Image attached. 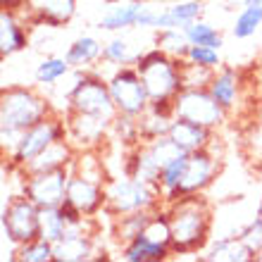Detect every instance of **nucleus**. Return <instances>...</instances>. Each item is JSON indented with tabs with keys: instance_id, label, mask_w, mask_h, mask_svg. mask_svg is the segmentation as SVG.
<instances>
[{
	"instance_id": "obj_1",
	"label": "nucleus",
	"mask_w": 262,
	"mask_h": 262,
	"mask_svg": "<svg viewBox=\"0 0 262 262\" xmlns=\"http://www.w3.org/2000/svg\"><path fill=\"white\" fill-rule=\"evenodd\" d=\"M169 224H172V253L174 255H195L207 248L212 238V205L205 193H191L167 203Z\"/></svg>"
},
{
	"instance_id": "obj_2",
	"label": "nucleus",
	"mask_w": 262,
	"mask_h": 262,
	"mask_svg": "<svg viewBox=\"0 0 262 262\" xmlns=\"http://www.w3.org/2000/svg\"><path fill=\"white\" fill-rule=\"evenodd\" d=\"M53 112V103L31 86H7L0 93V126L27 131Z\"/></svg>"
},
{
	"instance_id": "obj_3",
	"label": "nucleus",
	"mask_w": 262,
	"mask_h": 262,
	"mask_svg": "<svg viewBox=\"0 0 262 262\" xmlns=\"http://www.w3.org/2000/svg\"><path fill=\"white\" fill-rule=\"evenodd\" d=\"M162 203V188L138 181L129 174H119L105 181V212L110 217L136 210H155Z\"/></svg>"
},
{
	"instance_id": "obj_4",
	"label": "nucleus",
	"mask_w": 262,
	"mask_h": 262,
	"mask_svg": "<svg viewBox=\"0 0 262 262\" xmlns=\"http://www.w3.org/2000/svg\"><path fill=\"white\" fill-rule=\"evenodd\" d=\"M181 64L184 60L169 57L160 48L145 50L136 60V69L145 83V91L150 100H162V98H172L184 89V79H181Z\"/></svg>"
},
{
	"instance_id": "obj_5",
	"label": "nucleus",
	"mask_w": 262,
	"mask_h": 262,
	"mask_svg": "<svg viewBox=\"0 0 262 262\" xmlns=\"http://www.w3.org/2000/svg\"><path fill=\"white\" fill-rule=\"evenodd\" d=\"M0 227L5 241H10L14 248L41 238V207L24 193L12 195L3 203Z\"/></svg>"
},
{
	"instance_id": "obj_6",
	"label": "nucleus",
	"mask_w": 262,
	"mask_h": 262,
	"mask_svg": "<svg viewBox=\"0 0 262 262\" xmlns=\"http://www.w3.org/2000/svg\"><path fill=\"white\" fill-rule=\"evenodd\" d=\"M69 110L86 112V115H96V117L115 122L119 112L112 100L107 76L100 74V69H86L81 79L74 83V89L69 93Z\"/></svg>"
},
{
	"instance_id": "obj_7",
	"label": "nucleus",
	"mask_w": 262,
	"mask_h": 262,
	"mask_svg": "<svg viewBox=\"0 0 262 262\" xmlns=\"http://www.w3.org/2000/svg\"><path fill=\"white\" fill-rule=\"evenodd\" d=\"M174 117L217 131L227 124L229 112L214 100L210 89H181L174 96Z\"/></svg>"
},
{
	"instance_id": "obj_8",
	"label": "nucleus",
	"mask_w": 262,
	"mask_h": 262,
	"mask_svg": "<svg viewBox=\"0 0 262 262\" xmlns=\"http://www.w3.org/2000/svg\"><path fill=\"white\" fill-rule=\"evenodd\" d=\"M107 86H110L112 100L117 105L119 115L141 117L150 107V96L145 91V83L141 79V74H138L136 64L115 67L112 74L107 76Z\"/></svg>"
},
{
	"instance_id": "obj_9",
	"label": "nucleus",
	"mask_w": 262,
	"mask_h": 262,
	"mask_svg": "<svg viewBox=\"0 0 262 262\" xmlns=\"http://www.w3.org/2000/svg\"><path fill=\"white\" fill-rule=\"evenodd\" d=\"M60 138H67V122H64V115H57L53 112L50 117H46L38 124L29 126L24 134H21V141L17 145V150L7 158V162L14 167H27L34 158H38L48 145H53Z\"/></svg>"
},
{
	"instance_id": "obj_10",
	"label": "nucleus",
	"mask_w": 262,
	"mask_h": 262,
	"mask_svg": "<svg viewBox=\"0 0 262 262\" xmlns=\"http://www.w3.org/2000/svg\"><path fill=\"white\" fill-rule=\"evenodd\" d=\"M222 169V152H214L212 148H203V150L188 152L186 167L181 174L179 188H177V198L191 193H205L207 188L214 184Z\"/></svg>"
},
{
	"instance_id": "obj_11",
	"label": "nucleus",
	"mask_w": 262,
	"mask_h": 262,
	"mask_svg": "<svg viewBox=\"0 0 262 262\" xmlns=\"http://www.w3.org/2000/svg\"><path fill=\"white\" fill-rule=\"evenodd\" d=\"M72 177L69 167H57L48 172L27 174L21 193L29 195L38 207H60L67 195V181Z\"/></svg>"
},
{
	"instance_id": "obj_12",
	"label": "nucleus",
	"mask_w": 262,
	"mask_h": 262,
	"mask_svg": "<svg viewBox=\"0 0 262 262\" xmlns=\"http://www.w3.org/2000/svg\"><path fill=\"white\" fill-rule=\"evenodd\" d=\"M64 122H67V138L76 150H98L105 141H110L112 122L96 115H86V112L67 110L64 112Z\"/></svg>"
},
{
	"instance_id": "obj_13",
	"label": "nucleus",
	"mask_w": 262,
	"mask_h": 262,
	"mask_svg": "<svg viewBox=\"0 0 262 262\" xmlns=\"http://www.w3.org/2000/svg\"><path fill=\"white\" fill-rule=\"evenodd\" d=\"M64 200L72 203L83 217H96L105 210V181L72 172V177L67 181Z\"/></svg>"
},
{
	"instance_id": "obj_14",
	"label": "nucleus",
	"mask_w": 262,
	"mask_h": 262,
	"mask_svg": "<svg viewBox=\"0 0 262 262\" xmlns=\"http://www.w3.org/2000/svg\"><path fill=\"white\" fill-rule=\"evenodd\" d=\"M79 0H27V24L29 29L46 27L60 29L74 19Z\"/></svg>"
},
{
	"instance_id": "obj_15",
	"label": "nucleus",
	"mask_w": 262,
	"mask_h": 262,
	"mask_svg": "<svg viewBox=\"0 0 262 262\" xmlns=\"http://www.w3.org/2000/svg\"><path fill=\"white\" fill-rule=\"evenodd\" d=\"M243 91H246V81H243V72L229 64H222L214 72L212 81H210V93L214 100L229 112V117L241 110L243 103Z\"/></svg>"
},
{
	"instance_id": "obj_16",
	"label": "nucleus",
	"mask_w": 262,
	"mask_h": 262,
	"mask_svg": "<svg viewBox=\"0 0 262 262\" xmlns=\"http://www.w3.org/2000/svg\"><path fill=\"white\" fill-rule=\"evenodd\" d=\"M27 46H29V27L27 21L21 19L19 10L3 7L0 10V57L7 60L14 53H21Z\"/></svg>"
},
{
	"instance_id": "obj_17",
	"label": "nucleus",
	"mask_w": 262,
	"mask_h": 262,
	"mask_svg": "<svg viewBox=\"0 0 262 262\" xmlns=\"http://www.w3.org/2000/svg\"><path fill=\"white\" fill-rule=\"evenodd\" d=\"M200 260L207 262H253L255 253L241 241L238 234H224L217 238H210L205 248V255Z\"/></svg>"
},
{
	"instance_id": "obj_18",
	"label": "nucleus",
	"mask_w": 262,
	"mask_h": 262,
	"mask_svg": "<svg viewBox=\"0 0 262 262\" xmlns=\"http://www.w3.org/2000/svg\"><path fill=\"white\" fill-rule=\"evenodd\" d=\"M217 131L207 129V126H200L195 122H188V119L174 117L172 126H169V138L179 145L184 152H193V150H203L212 143V138Z\"/></svg>"
},
{
	"instance_id": "obj_19",
	"label": "nucleus",
	"mask_w": 262,
	"mask_h": 262,
	"mask_svg": "<svg viewBox=\"0 0 262 262\" xmlns=\"http://www.w3.org/2000/svg\"><path fill=\"white\" fill-rule=\"evenodd\" d=\"M205 12L203 0H181V3H165L158 12L155 31L158 29H184L186 24L200 19Z\"/></svg>"
},
{
	"instance_id": "obj_20",
	"label": "nucleus",
	"mask_w": 262,
	"mask_h": 262,
	"mask_svg": "<svg viewBox=\"0 0 262 262\" xmlns=\"http://www.w3.org/2000/svg\"><path fill=\"white\" fill-rule=\"evenodd\" d=\"M76 155V148L69 143V138H60L53 145H48L46 150L34 158L27 167H21L27 174H36V172H48V169H57V167H69L72 160Z\"/></svg>"
},
{
	"instance_id": "obj_21",
	"label": "nucleus",
	"mask_w": 262,
	"mask_h": 262,
	"mask_svg": "<svg viewBox=\"0 0 262 262\" xmlns=\"http://www.w3.org/2000/svg\"><path fill=\"white\" fill-rule=\"evenodd\" d=\"M143 5L141 3H129V0H112L107 12L100 17L98 29L100 31H124V29H136L138 14Z\"/></svg>"
},
{
	"instance_id": "obj_22",
	"label": "nucleus",
	"mask_w": 262,
	"mask_h": 262,
	"mask_svg": "<svg viewBox=\"0 0 262 262\" xmlns=\"http://www.w3.org/2000/svg\"><path fill=\"white\" fill-rule=\"evenodd\" d=\"M100 55H103V43L89 34L74 38L64 50V57L72 64V69H91L96 62H100Z\"/></svg>"
},
{
	"instance_id": "obj_23",
	"label": "nucleus",
	"mask_w": 262,
	"mask_h": 262,
	"mask_svg": "<svg viewBox=\"0 0 262 262\" xmlns=\"http://www.w3.org/2000/svg\"><path fill=\"white\" fill-rule=\"evenodd\" d=\"M169 255H174L172 248L148 241L143 234L136 236L134 241L124 243L122 250H119V257H122L124 262H162Z\"/></svg>"
},
{
	"instance_id": "obj_24",
	"label": "nucleus",
	"mask_w": 262,
	"mask_h": 262,
	"mask_svg": "<svg viewBox=\"0 0 262 262\" xmlns=\"http://www.w3.org/2000/svg\"><path fill=\"white\" fill-rule=\"evenodd\" d=\"M150 214H152V210H136V212H126V214L112 217V238H115L119 246L134 241L136 236L143 234Z\"/></svg>"
},
{
	"instance_id": "obj_25",
	"label": "nucleus",
	"mask_w": 262,
	"mask_h": 262,
	"mask_svg": "<svg viewBox=\"0 0 262 262\" xmlns=\"http://www.w3.org/2000/svg\"><path fill=\"white\" fill-rule=\"evenodd\" d=\"M141 57V53H134L131 41L124 36H112L107 43H103V55L100 62H105L107 67H126V64H136V60Z\"/></svg>"
},
{
	"instance_id": "obj_26",
	"label": "nucleus",
	"mask_w": 262,
	"mask_h": 262,
	"mask_svg": "<svg viewBox=\"0 0 262 262\" xmlns=\"http://www.w3.org/2000/svg\"><path fill=\"white\" fill-rule=\"evenodd\" d=\"M72 72V64L67 62V57H60V55H48L43 57L41 62L36 64L34 69V79L38 86H57V83L62 81L64 76H69Z\"/></svg>"
},
{
	"instance_id": "obj_27",
	"label": "nucleus",
	"mask_w": 262,
	"mask_h": 262,
	"mask_svg": "<svg viewBox=\"0 0 262 262\" xmlns=\"http://www.w3.org/2000/svg\"><path fill=\"white\" fill-rule=\"evenodd\" d=\"M186 160H188V152H181V155H177L174 160H169V162L162 167V172H160V188H162V203H165V205L172 203V200H177V188H179Z\"/></svg>"
},
{
	"instance_id": "obj_28",
	"label": "nucleus",
	"mask_w": 262,
	"mask_h": 262,
	"mask_svg": "<svg viewBox=\"0 0 262 262\" xmlns=\"http://www.w3.org/2000/svg\"><path fill=\"white\" fill-rule=\"evenodd\" d=\"M155 48H160L169 57L186 60L191 43H188L184 29H158V34H155Z\"/></svg>"
},
{
	"instance_id": "obj_29",
	"label": "nucleus",
	"mask_w": 262,
	"mask_h": 262,
	"mask_svg": "<svg viewBox=\"0 0 262 262\" xmlns=\"http://www.w3.org/2000/svg\"><path fill=\"white\" fill-rule=\"evenodd\" d=\"M184 31H186V38H188L191 46H207V48H217V50L224 46V36H222V31L214 27V24L205 21L203 17L195 19V21H191V24H186Z\"/></svg>"
},
{
	"instance_id": "obj_30",
	"label": "nucleus",
	"mask_w": 262,
	"mask_h": 262,
	"mask_svg": "<svg viewBox=\"0 0 262 262\" xmlns=\"http://www.w3.org/2000/svg\"><path fill=\"white\" fill-rule=\"evenodd\" d=\"M110 138H115V141H117L122 148H126V150L136 148L138 143H143V138H141V126H138V117L117 115L115 122H112Z\"/></svg>"
},
{
	"instance_id": "obj_31",
	"label": "nucleus",
	"mask_w": 262,
	"mask_h": 262,
	"mask_svg": "<svg viewBox=\"0 0 262 262\" xmlns=\"http://www.w3.org/2000/svg\"><path fill=\"white\" fill-rule=\"evenodd\" d=\"M262 27V5H243L241 12L236 14L231 34L236 41H246L257 34V29Z\"/></svg>"
},
{
	"instance_id": "obj_32",
	"label": "nucleus",
	"mask_w": 262,
	"mask_h": 262,
	"mask_svg": "<svg viewBox=\"0 0 262 262\" xmlns=\"http://www.w3.org/2000/svg\"><path fill=\"white\" fill-rule=\"evenodd\" d=\"M174 115H165L158 110H148L138 117V126H141V138L143 141H152L160 136H169V126H172Z\"/></svg>"
},
{
	"instance_id": "obj_33",
	"label": "nucleus",
	"mask_w": 262,
	"mask_h": 262,
	"mask_svg": "<svg viewBox=\"0 0 262 262\" xmlns=\"http://www.w3.org/2000/svg\"><path fill=\"white\" fill-rule=\"evenodd\" d=\"M67 234V220L60 207H41V238L57 243Z\"/></svg>"
},
{
	"instance_id": "obj_34",
	"label": "nucleus",
	"mask_w": 262,
	"mask_h": 262,
	"mask_svg": "<svg viewBox=\"0 0 262 262\" xmlns=\"http://www.w3.org/2000/svg\"><path fill=\"white\" fill-rule=\"evenodd\" d=\"M19 262H55V246L46 238H34L17 248Z\"/></svg>"
},
{
	"instance_id": "obj_35",
	"label": "nucleus",
	"mask_w": 262,
	"mask_h": 262,
	"mask_svg": "<svg viewBox=\"0 0 262 262\" xmlns=\"http://www.w3.org/2000/svg\"><path fill=\"white\" fill-rule=\"evenodd\" d=\"M217 69L203 67V64H193L184 60L181 64V79H184V89H210V81Z\"/></svg>"
},
{
	"instance_id": "obj_36",
	"label": "nucleus",
	"mask_w": 262,
	"mask_h": 262,
	"mask_svg": "<svg viewBox=\"0 0 262 262\" xmlns=\"http://www.w3.org/2000/svg\"><path fill=\"white\" fill-rule=\"evenodd\" d=\"M238 236H241V241L255 253V257L262 255V214L255 212L253 220L246 222V224H241Z\"/></svg>"
},
{
	"instance_id": "obj_37",
	"label": "nucleus",
	"mask_w": 262,
	"mask_h": 262,
	"mask_svg": "<svg viewBox=\"0 0 262 262\" xmlns=\"http://www.w3.org/2000/svg\"><path fill=\"white\" fill-rule=\"evenodd\" d=\"M188 62L193 64H203V67H210V69H220L222 64V55L217 48H207V46H191L188 48V55H186Z\"/></svg>"
},
{
	"instance_id": "obj_38",
	"label": "nucleus",
	"mask_w": 262,
	"mask_h": 262,
	"mask_svg": "<svg viewBox=\"0 0 262 262\" xmlns=\"http://www.w3.org/2000/svg\"><path fill=\"white\" fill-rule=\"evenodd\" d=\"M255 119L262 124V103H260V105H255Z\"/></svg>"
},
{
	"instance_id": "obj_39",
	"label": "nucleus",
	"mask_w": 262,
	"mask_h": 262,
	"mask_svg": "<svg viewBox=\"0 0 262 262\" xmlns=\"http://www.w3.org/2000/svg\"><path fill=\"white\" fill-rule=\"evenodd\" d=\"M165 3H181V0H165Z\"/></svg>"
},
{
	"instance_id": "obj_40",
	"label": "nucleus",
	"mask_w": 262,
	"mask_h": 262,
	"mask_svg": "<svg viewBox=\"0 0 262 262\" xmlns=\"http://www.w3.org/2000/svg\"><path fill=\"white\" fill-rule=\"evenodd\" d=\"M255 260H257V262H262V255H257V257H255Z\"/></svg>"
},
{
	"instance_id": "obj_41",
	"label": "nucleus",
	"mask_w": 262,
	"mask_h": 262,
	"mask_svg": "<svg viewBox=\"0 0 262 262\" xmlns=\"http://www.w3.org/2000/svg\"><path fill=\"white\" fill-rule=\"evenodd\" d=\"M110 3H112V0H110Z\"/></svg>"
}]
</instances>
